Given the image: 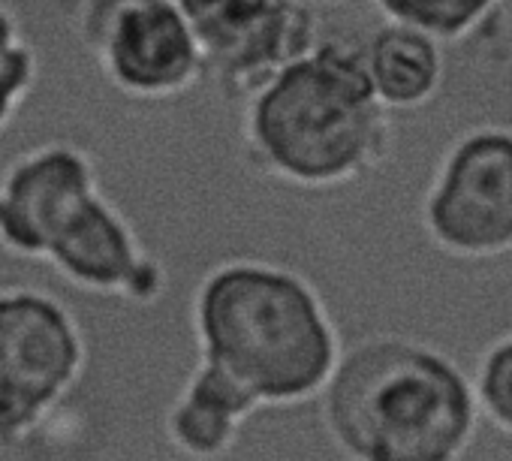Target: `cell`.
<instances>
[{"label": "cell", "instance_id": "obj_12", "mask_svg": "<svg viewBox=\"0 0 512 461\" xmlns=\"http://www.w3.org/2000/svg\"><path fill=\"white\" fill-rule=\"evenodd\" d=\"M503 0H371L383 22H398L431 34L443 46L467 40Z\"/></svg>", "mask_w": 512, "mask_h": 461}, {"label": "cell", "instance_id": "obj_15", "mask_svg": "<svg viewBox=\"0 0 512 461\" xmlns=\"http://www.w3.org/2000/svg\"><path fill=\"white\" fill-rule=\"evenodd\" d=\"M308 4H314V7H338V4H344V0H308Z\"/></svg>", "mask_w": 512, "mask_h": 461}, {"label": "cell", "instance_id": "obj_14", "mask_svg": "<svg viewBox=\"0 0 512 461\" xmlns=\"http://www.w3.org/2000/svg\"><path fill=\"white\" fill-rule=\"evenodd\" d=\"M479 413L500 431L512 434V332L497 338L473 371Z\"/></svg>", "mask_w": 512, "mask_h": 461}, {"label": "cell", "instance_id": "obj_11", "mask_svg": "<svg viewBox=\"0 0 512 461\" xmlns=\"http://www.w3.org/2000/svg\"><path fill=\"white\" fill-rule=\"evenodd\" d=\"M362 61L377 100L395 115L431 109L446 94V46L425 31L380 19L362 37Z\"/></svg>", "mask_w": 512, "mask_h": 461}, {"label": "cell", "instance_id": "obj_1", "mask_svg": "<svg viewBox=\"0 0 512 461\" xmlns=\"http://www.w3.org/2000/svg\"><path fill=\"white\" fill-rule=\"evenodd\" d=\"M244 163L296 190H341L374 178L398 148L365 73L362 40L320 37L241 103Z\"/></svg>", "mask_w": 512, "mask_h": 461}, {"label": "cell", "instance_id": "obj_7", "mask_svg": "<svg viewBox=\"0 0 512 461\" xmlns=\"http://www.w3.org/2000/svg\"><path fill=\"white\" fill-rule=\"evenodd\" d=\"M202 58V82L223 103L241 106L278 70L323 37L308 0H175Z\"/></svg>", "mask_w": 512, "mask_h": 461}, {"label": "cell", "instance_id": "obj_2", "mask_svg": "<svg viewBox=\"0 0 512 461\" xmlns=\"http://www.w3.org/2000/svg\"><path fill=\"white\" fill-rule=\"evenodd\" d=\"M317 410L344 461H455L479 422L473 380L458 362L401 332L347 341Z\"/></svg>", "mask_w": 512, "mask_h": 461}, {"label": "cell", "instance_id": "obj_8", "mask_svg": "<svg viewBox=\"0 0 512 461\" xmlns=\"http://www.w3.org/2000/svg\"><path fill=\"white\" fill-rule=\"evenodd\" d=\"M43 263L70 287L130 305H157L166 293V269L148 254L127 214L94 187L52 226Z\"/></svg>", "mask_w": 512, "mask_h": 461}, {"label": "cell", "instance_id": "obj_3", "mask_svg": "<svg viewBox=\"0 0 512 461\" xmlns=\"http://www.w3.org/2000/svg\"><path fill=\"white\" fill-rule=\"evenodd\" d=\"M199 356L235 377L260 407L317 401L344 350L311 278L269 260H226L190 299Z\"/></svg>", "mask_w": 512, "mask_h": 461}, {"label": "cell", "instance_id": "obj_6", "mask_svg": "<svg viewBox=\"0 0 512 461\" xmlns=\"http://www.w3.org/2000/svg\"><path fill=\"white\" fill-rule=\"evenodd\" d=\"M76 37L103 82L133 103H166L202 82L199 46L175 0H82Z\"/></svg>", "mask_w": 512, "mask_h": 461}, {"label": "cell", "instance_id": "obj_13", "mask_svg": "<svg viewBox=\"0 0 512 461\" xmlns=\"http://www.w3.org/2000/svg\"><path fill=\"white\" fill-rule=\"evenodd\" d=\"M40 79V55L13 7L0 4V133H4Z\"/></svg>", "mask_w": 512, "mask_h": 461}, {"label": "cell", "instance_id": "obj_4", "mask_svg": "<svg viewBox=\"0 0 512 461\" xmlns=\"http://www.w3.org/2000/svg\"><path fill=\"white\" fill-rule=\"evenodd\" d=\"M88 365L76 314L37 287H0V449L31 440Z\"/></svg>", "mask_w": 512, "mask_h": 461}, {"label": "cell", "instance_id": "obj_5", "mask_svg": "<svg viewBox=\"0 0 512 461\" xmlns=\"http://www.w3.org/2000/svg\"><path fill=\"white\" fill-rule=\"evenodd\" d=\"M419 223L455 257L512 251V124H470L446 142L419 196Z\"/></svg>", "mask_w": 512, "mask_h": 461}, {"label": "cell", "instance_id": "obj_10", "mask_svg": "<svg viewBox=\"0 0 512 461\" xmlns=\"http://www.w3.org/2000/svg\"><path fill=\"white\" fill-rule=\"evenodd\" d=\"M256 410H263L260 401L235 377L199 356L178 395L166 407L163 431L172 449L184 458L220 461L235 449L247 419Z\"/></svg>", "mask_w": 512, "mask_h": 461}, {"label": "cell", "instance_id": "obj_9", "mask_svg": "<svg viewBox=\"0 0 512 461\" xmlns=\"http://www.w3.org/2000/svg\"><path fill=\"white\" fill-rule=\"evenodd\" d=\"M94 187H100L97 160L76 142L58 139L16 154L0 172V248L43 263L58 217Z\"/></svg>", "mask_w": 512, "mask_h": 461}]
</instances>
